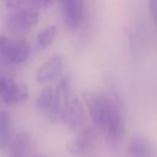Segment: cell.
<instances>
[{"label":"cell","instance_id":"cell-5","mask_svg":"<svg viewBox=\"0 0 157 157\" xmlns=\"http://www.w3.org/2000/svg\"><path fill=\"white\" fill-rule=\"evenodd\" d=\"M39 21V15L33 9H21L12 12L7 18L9 28L13 32H25Z\"/></svg>","mask_w":157,"mask_h":157},{"label":"cell","instance_id":"cell-2","mask_svg":"<svg viewBox=\"0 0 157 157\" xmlns=\"http://www.w3.org/2000/svg\"><path fill=\"white\" fill-rule=\"evenodd\" d=\"M31 54V48L25 39L12 40L6 36L0 37V58L1 61L10 65L25 63Z\"/></svg>","mask_w":157,"mask_h":157},{"label":"cell","instance_id":"cell-17","mask_svg":"<svg viewBox=\"0 0 157 157\" xmlns=\"http://www.w3.org/2000/svg\"><path fill=\"white\" fill-rule=\"evenodd\" d=\"M7 7H18L22 4V0H7Z\"/></svg>","mask_w":157,"mask_h":157},{"label":"cell","instance_id":"cell-11","mask_svg":"<svg viewBox=\"0 0 157 157\" xmlns=\"http://www.w3.org/2000/svg\"><path fill=\"white\" fill-rule=\"evenodd\" d=\"M128 152L131 157H153V148L151 142L141 135H135L130 139Z\"/></svg>","mask_w":157,"mask_h":157},{"label":"cell","instance_id":"cell-16","mask_svg":"<svg viewBox=\"0 0 157 157\" xmlns=\"http://www.w3.org/2000/svg\"><path fill=\"white\" fill-rule=\"evenodd\" d=\"M54 0H31V2L38 9H45L53 4Z\"/></svg>","mask_w":157,"mask_h":157},{"label":"cell","instance_id":"cell-14","mask_svg":"<svg viewBox=\"0 0 157 157\" xmlns=\"http://www.w3.org/2000/svg\"><path fill=\"white\" fill-rule=\"evenodd\" d=\"M56 37V27L55 26H48L38 32L36 37V47L39 50L47 49L55 39Z\"/></svg>","mask_w":157,"mask_h":157},{"label":"cell","instance_id":"cell-9","mask_svg":"<svg viewBox=\"0 0 157 157\" xmlns=\"http://www.w3.org/2000/svg\"><path fill=\"white\" fill-rule=\"evenodd\" d=\"M96 131L92 128H85L76 134L74 140L67 145L69 152L72 155H85L94 145Z\"/></svg>","mask_w":157,"mask_h":157},{"label":"cell","instance_id":"cell-8","mask_svg":"<svg viewBox=\"0 0 157 157\" xmlns=\"http://www.w3.org/2000/svg\"><path fill=\"white\" fill-rule=\"evenodd\" d=\"M63 72V58L59 54L50 56L36 71V80L39 83H45L59 77Z\"/></svg>","mask_w":157,"mask_h":157},{"label":"cell","instance_id":"cell-18","mask_svg":"<svg viewBox=\"0 0 157 157\" xmlns=\"http://www.w3.org/2000/svg\"><path fill=\"white\" fill-rule=\"evenodd\" d=\"M33 157H48V156H45V155H36Z\"/></svg>","mask_w":157,"mask_h":157},{"label":"cell","instance_id":"cell-3","mask_svg":"<svg viewBox=\"0 0 157 157\" xmlns=\"http://www.w3.org/2000/svg\"><path fill=\"white\" fill-rule=\"evenodd\" d=\"M71 94H72V91H71L70 78L67 76H64L60 78L59 83L55 87V96H54L53 104H52L50 109L48 110V113L45 114L50 121H53V123L63 121L64 108H65L66 102Z\"/></svg>","mask_w":157,"mask_h":157},{"label":"cell","instance_id":"cell-13","mask_svg":"<svg viewBox=\"0 0 157 157\" xmlns=\"http://www.w3.org/2000/svg\"><path fill=\"white\" fill-rule=\"evenodd\" d=\"M54 96H55V88H53L52 86H45L39 91L36 99V104H37V108L43 114H47L48 110L50 109L54 101Z\"/></svg>","mask_w":157,"mask_h":157},{"label":"cell","instance_id":"cell-7","mask_svg":"<svg viewBox=\"0 0 157 157\" xmlns=\"http://www.w3.org/2000/svg\"><path fill=\"white\" fill-rule=\"evenodd\" d=\"M85 121V112L77 96L74 93L66 102L63 113V123L70 129H76Z\"/></svg>","mask_w":157,"mask_h":157},{"label":"cell","instance_id":"cell-1","mask_svg":"<svg viewBox=\"0 0 157 157\" xmlns=\"http://www.w3.org/2000/svg\"><path fill=\"white\" fill-rule=\"evenodd\" d=\"M82 97L92 121L101 128L110 140L119 141L125 134L121 102L117 98L94 92H83Z\"/></svg>","mask_w":157,"mask_h":157},{"label":"cell","instance_id":"cell-15","mask_svg":"<svg viewBox=\"0 0 157 157\" xmlns=\"http://www.w3.org/2000/svg\"><path fill=\"white\" fill-rule=\"evenodd\" d=\"M148 9L155 23H157V0H148Z\"/></svg>","mask_w":157,"mask_h":157},{"label":"cell","instance_id":"cell-6","mask_svg":"<svg viewBox=\"0 0 157 157\" xmlns=\"http://www.w3.org/2000/svg\"><path fill=\"white\" fill-rule=\"evenodd\" d=\"M63 17L69 28H78L83 21V0H61Z\"/></svg>","mask_w":157,"mask_h":157},{"label":"cell","instance_id":"cell-4","mask_svg":"<svg viewBox=\"0 0 157 157\" xmlns=\"http://www.w3.org/2000/svg\"><path fill=\"white\" fill-rule=\"evenodd\" d=\"M0 97L1 101L6 104H17V103H22L23 101H26L27 96H28V90L27 87L15 80L13 77L10 76H1L0 80Z\"/></svg>","mask_w":157,"mask_h":157},{"label":"cell","instance_id":"cell-10","mask_svg":"<svg viewBox=\"0 0 157 157\" xmlns=\"http://www.w3.org/2000/svg\"><path fill=\"white\" fill-rule=\"evenodd\" d=\"M31 144V136L26 131L16 132L7 145V157H27Z\"/></svg>","mask_w":157,"mask_h":157},{"label":"cell","instance_id":"cell-12","mask_svg":"<svg viewBox=\"0 0 157 157\" xmlns=\"http://www.w3.org/2000/svg\"><path fill=\"white\" fill-rule=\"evenodd\" d=\"M13 120L12 117L2 110L0 113V145L2 148L7 147L10 140L13 136Z\"/></svg>","mask_w":157,"mask_h":157}]
</instances>
